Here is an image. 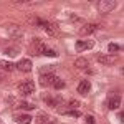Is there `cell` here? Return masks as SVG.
Segmentation results:
<instances>
[{
	"label": "cell",
	"instance_id": "cell-2",
	"mask_svg": "<svg viewBox=\"0 0 124 124\" xmlns=\"http://www.w3.org/2000/svg\"><path fill=\"white\" fill-rule=\"evenodd\" d=\"M96 5H98V10L101 13H108V12L116 8L117 2L116 0H99V2H96Z\"/></svg>",
	"mask_w": 124,
	"mask_h": 124
},
{
	"label": "cell",
	"instance_id": "cell-16",
	"mask_svg": "<svg viewBox=\"0 0 124 124\" xmlns=\"http://www.w3.org/2000/svg\"><path fill=\"white\" fill-rule=\"evenodd\" d=\"M0 68H2V70H5V71H13L15 65H13V63H10V61H0Z\"/></svg>",
	"mask_w": 124,
	"mask_h": 124
},
{
	"label": "cell",
	"instance_id": "cell-19",
	"mask_svg": "<svg viewBox=\"0 0 124 124\" xmlns=\"http://www.w3.org/2000/svg\"><path fill=\"white\" fill-rule=\"evenodd\" d=\"M18 108H20V109H35V106L30 104V103H27V101H22V103H18Z\"/></svg>",
	"mask_w": 124,
	"mask_h": 124
},
{
	"label": "cell",
	"instance_id": "cell-5",
	"mask_svg": "<svg viewBox=\"0 0 124 124\" xmlns=\"http://www.w3.org/2000/svg\"><path fill=\"white\" fill-rule=\"evenodd\" d=\"M76 51H85V50H93L94 48V41L93 40H88V41H83V40H79L76 41Z\"/></svg>",
	"mask_w": 124,
	"mask_h": 124
},
{
	"label": "cell",
	"instance_id": "cell-3",
	"mask_svg": "<svg viewBox=\"0 0 124 124\" xmlns=\"http://www.w3.org/2000/svg\"><path fill=\"white\" fill-rule=\"evenodd\" d=\"M60 78L55 73H41L40 75V85L41 86H53Z\"/></svg>",
	"mask_w": 124,
	"mask_h": 124
},
{
	"label": "cell",
	"instance_id": "cell-22",
	"mask_svg": "<svg viewBox=\"0 0 124 124\" xmlns=\"http://www.w3.org/2000/svg\"><path fill=\"white\" fill-rule=\"evenodd\" d=\"M86 124H96V119L93 116H86Z\"/></svg>",
	"mask_w": 124,
	"mask_h": 124
},
{
	"label": "cell",
	"instance_id": "cell-1",
	"mask_svg": "<svg viewBox=\"0 0 124 124\" xmlns=\"http://www.w3.org/2000/svg\"><path fill=\"white\" fill-rule=\"evenodd\" d=\"M30 22H31V23H35V25H38V27H41V28L45 30L48 35H55V33H56V28H55V27H53L50 22H46V20L38 18V17H33Z\"/></svg>",
	"mask_w": 124,
	"mask_h": 124
},
{
	"label": "cell",
	"instance_id": "cell-4",
	"mask_svg": "<svg viewBox=\"0 0 124 124\" xmlns=\"http://www.w3.org/2000/svg\"><path fill=\"white\" fill-rule=\"evenodd\" d=\"M18 91L23 96H28L35 93V83L33 81H25V83H20L18 85Z\"/></svg>",
	"mask_w": 124,
	"mask_h": 124
},
{
	"label": "cell",
	"instance_id": "cell-9",
	"mask_svg": "<svg viewBox=\"0 0 124 124\" xmlns=\"http://www.w3.org/2000/svg\"><path fill=\"white\" fill-rule=\"evenodd\" d=\"M13 119H15L17 124H30L31 121H33V117H31L30 114H17Z\"/></svg>",
	"mask_w": 124,
	"mask_h": 124
},
{
	"label": "cell",
	"instance_id": "cell-25",
	"mask_svg": "<svg viewBox=\"0 0 124 124\" xmlns=\"http://www.w3.org/2000/svg\"><path fill=\"white\" fill-rule=\"evenodd\" d=\"M0 124H2V121H0Z\"/></svg>",
	"mask_w": 124,
	"mask_h": 124
},
{
	"label": "cell",
	"instance_id": "cell-18",
	"mask_svg": "<svg viewBox=\"0 0 124 124\" xmlns=\"http://www.w3.org/2000/svg\"><path fill=\"white\" fill-rule=\"evenodd\" d=\"M20 53V48H7L5 50V55H10V56H15Z\"/></svg>",
	"mask_w": 124,
	"mask_h": 124
},
{
	"label": "cell",
	"instance_id": "cell-10",
	"mask_svg": "<svg viewBox=\"0 0 124 124\" xmlns=\"http://www.w3.org/2000/svg\"><path fill=\"white\" fill-rule=\"evenodd\" d=\"M119 106H121V96H117V94L111 96L109 98V103H108V108L109 109H117Z\"/></svg>",
	"mask_w": 124,
	"mask_h": 124
},
{
	"label": "cell",
	"instance_id": "cell-8",
	"mask_svg": "<svg viewBox=\"0 0 124 124\" xmlns=\"http://www.w3.org/2000/svg\"><path fill=\"white\" fill-rule=\"evenodd\" d=\"M89 89H91V85H89V81L88 79H83V81H79V85H78V93L79 94H88L89 93Z\"/></svg>",
	"mask_w": 124,
	"mask_h": 124
},
{
	"label": "cell",
	"instance_id": "cell-12",
	"mask_svg": "<svg viewBox=\"0 0 124 124\" xmlns=\"http://www.w3.org/2000/svg\"><path fill=\"white\" fill-rule=\"evenodd\" d=\"M45 103L48 106H58L61 103V96H56V98H53V96H45Z\"/></svg>",
	"mask_w": 124,
	"mask_h": 124
},
{
	"label": "cell",
	"instance_id": "cell-20",
	"mask_svg": "<svg viewBox=\"0 0 124 124\" xmlns=\"http://www.w3.org/2000/svg\"><path fill=\"white\" fill-rule=\"evenodd\" d=\"M43 55H46V56H53V58H55V56H58V53H56V51H55V50H50V48H45V50H43Z\"/></svg>",
	"mask_w": 124,
	"mask_h": 124
},
{
	"label": "cell",
	"instance_id": "cell-17",
	"mask_svg": "<svg viewBox=\"0 0 124 124\" xmlns=\"http://www.w3.org/2000/svg\"><path fill=\"white\" fill-rule=\"evenodd\" d=\"M108 50H109V51H113V53H116V51H121V50H123V45H117V43H109V45H108Z\"/></svg>",
	"mask_w": 124,
	"mask_h": 124
},
{
	"label": "cell",
	"instance_id": "cell-11",
	"mask_svg": "<svg viewBox=\"0 0 124 124\" xmlns=\"http://www.w3.org/2000/svg\"><path fill=\"white\" fill-rule=\"evenodd\" d=\"M94 30H98V25H94V23H88V25H85L83 28H81V35H91V33H94Z\"/></svg>",
	"mask_w": 124,
	"mask_h": 124
},
{
	"label": "cell",
	"instance_id": "cell-15",
	"mask_svg": "<svg viewBox=\"0 0 124 124\" xmlns=\"http://www.w3.org/2000/svg\"><path fill=\"white\" fill-rule=\"evenodd\" d=\"M75 66L86 71V70H88V66H89V63H88V60H85V58H78L76 61H75Z\"/></svg>",
	"mask_w": 124,
	"mask_h": 124
},
{
	"label": "cell",
	"instance_id": "cell-7",
	"mask_svg": "<svg viewBox=\"0 0 124 124\" xmlns=\"http://www.w3.org/2000/svg\"><path fill=\"white\" fill-rule=\"evenodd\" d=\"M58 113L60 114H66V116H73V117H79L81 116V111L78 109H71V108H58Z\"/></svg>",
	"mask_w": 124,
	"mask_h": 124
},
{
	"label": "cell",
	"instance_id": "cell-23",
	"mask_svg": "<svg viewBox=\"0 0 124 124\" xmlns=\"http://www.w3.org/2000/svg\"><path fill=\"white\" fill-rule=\"evenodd\" d=\"M70 106H71V108H78V106H79V103H78V101H71V103H70Z\"/></svg>",
	"mask_w": 124,
	"mask_h": 124
},
{
	"label": "cell",
	"instance_id": "cell-24",
	"mask_svg": "<svg viewBox=\"0 0 124 124\" xmlns=\"http://www.w3.org/2000/svg\"><path fill=\"white\" fill-rule=\"evenodd\" d=\"M46 124H55V123H46Z\"/></svg>",
	"mask_w": 124,
	"mask_h": 124
},
{
	"label": "cell",
	"instance_id": "cell-21",
	"mask_svg": "<svg viewBox=\"0 0 124 124\" xmlns=\"http://www.w3.org/2000/svg\"><path fill=\"white\" fill-rule=\"evenodd\" d=\"M65 81H63V79H58L56 83H55V85H53V88H55V89H63V88H65Z\"/></svg>",
	"mask_w": 124,
	"mask_h": 124
},
{
	"label": "cell",
	"instance_id": "cell-13",
	"mask_svg": "<svg viewBox=\"0 0 124 124\" xmlns=\"http://www.w3.org/2000/svg\"><path fill=\"white\" fill-rule=\"evenodd\" d=\"M7 30H10V37H20L22 35V28L18 25H7Z\"/></svg>",
	"mask_w": 124,
	"mask_h": 124
},
{
	"label": "cell",
	"instance_id": "cell-14",
	"mask_svg": "<svg viewBox=\"0 0 124 124\" xmlns=\"http://www.w3.org/2000/svg\"><path fill=\"white\" fill-rule=\"evenodd\" d=\"M98 61H99V63H106V65H111V63L116 61V58L111 56V55H108V56H106V55H99V56H98Z\"/></svg>",
	"mask_w": 124,
	"mask_h": 124
},
{
	"label": "cell",
	"instance_id": "cell-6",
	"mask_svg": "<svg viewBox=\"0 0 124 124\" xmlns=\"http://www.w3.org/2000/svg\"><path fill=\"white\" fill-rule=\"evenodd\" d=\"M15 68L18 71H22V73H28L30 70H31V61L30 60H20L18 63L15 65Z\"/></svg>",
	"mask_w": 124,
	"mask_h": 124
}]
</instances>
